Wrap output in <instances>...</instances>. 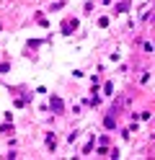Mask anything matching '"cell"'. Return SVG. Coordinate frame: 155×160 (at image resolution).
Wrapping results in <instances>:
<instances>
[{"mask_svg": "<svg viewBox=\"0 0 155 160\" xmlns=\"http://www.w3.org/2000/svg\"><path fill=\"white\" fill-rule=\"evenodd\" d=\"M52 106H54V111H62V101L59 98H52Z\"/></svg>", "mask_w": 155, "mask_h": 160, "instance_id": "cell-1", "label": "cell"}]
</instances>
